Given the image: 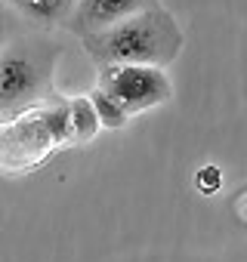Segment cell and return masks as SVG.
Listing matches in <instances>:
<instances>
[{
  "label": "cell",
  "mask_w": 247,
  "mask_h": 262,
  "mask_svg": "<svg viewBox=\"0 0 247 262\" xmlns=\"http://www.w3.org/2000/svg\"><path fill=\"white\" fill-rule=\"evenodd\" d=\"M90 62L99 65H158L167 68L182 53V31L170 10L152 7L96 34L80 37Z\"/></svg>",
  "instance_id": "6da1fadb"
},
{
  "label": "cell",
  "mask_w": 247,
  "mask_h": 262,
  "mask_svg": "<svg viewBox=\"0 0 247 262\" xmlns=\"http://www.w3.org/2000/svg\"><path fill=\"white\" fill-rule=\"evenodd\" d=\"M59 43L50 31L25 28L0 47V117L40 105L53 93Z\"/></svg>",
  "instance_id": "7a4b0ae2"
},
{
  "label": "cell",
  "mask_w": 247,
  "mask_h": 262,
  "mask_svg": "<svg viewBox=\"0 0 247 262\" xmlns=\"http://www.w3.org/2000/svg\"><path fill=\"white\" fill-rule=\"evenodd\" d=\"M56 151L59 145L47 129V120L37 105L0 117V173L4 176L31 173Z\"/></svg>",
  "instance_id": "3957f363"
},
{
  "label": "cell",
  "mask_w": 247,
  "mask_h": 262,
  "mask_svg": "<svg viewBox=\"0 0 247 262\" xmlns=\"http://www.w3.org/2000/svg\"><path fill=\"white\" fill-rule=\"evenodd\" d=\"M99 86L130 117L173 99V83L158 65H99Z\"/></svg>",
  "instance_id": "277c9868"
},
{
  "label": "cell",
  "mask_w": 247,
  "mask_h": 262,
  "mask_svg": "<svg viewBox=\"0 0 247 262\" xmlns=\"http://www.w3.org/2000/svg\"><path fill=\"white\" fill-rule=\"evenodd\" d=\"M152 7H161V0H77L65 28L74 37H87Z\"/></svg>",
  "instance_id": "5b68a950"
},
{
  "label": "cell",
  "mask_w": 247,
  "mask_h": 262,
  "mask_svg": "<svg viewBox=\"0 0 247 262\" xmlns=\"http://www.w3.org/2000/svg\"><path fill=\"white\" fill-rule=\"evenodd\" d=\"M0 4H7L28 28L56 31L68 22L77 0H0Z\"/></svg>",
  "instance_id": "8992f818"
},
{
  "label": "cell",
  "mask_w": 247,
  "mask_h": 262,
  "mask_svg": "<svg viewBox=\"0 0 247 262\" xmlns=\"http://www.w3.org/2000/svg\"><path fill=\"white\" fill-rule=\"evenodd\" d=\"M44 120H47V129L53 133L56 145L59 148H71V99H62L56 90L37 105Z\"/></svg>",
  "instance_id": "52a82bcc"
},
{
  "label": "cell",
  "mask_w": 247,
  "mask_h": 262,
  "mask_svg": "<svg viewBox=\"0 0 247 262\" xmlns=\"http://www.w3.org/2000/svg\"><path fill=\"white\" fill-rule=\"evenodd\" d=\"M99 114L90 102V96H74L71 99V145H87L99 136Z\"/></svg>",
  "instance_id": "ba28073f"
},
{
  "label": "cell",
  "mask_w": 247,
  "mask_h": 262,
  "mask_svg": "<svg viewBox=\"0 0 247 262\" xmlns=\"http://www.w3.org/2000/svg\"><path fill=\"white\" fill-rule=\"evenodd\" d=\"M87 96H90V102H93V108H96V114H99V123H102L105 129H120V126H127L130 114L123 111V105H120L117 99H111L99 83H96V90H90Z\"/></svg>",
  "instance_id": "9c48e42d"
},
{
  "label": "cell",
  "mask_w": 247,
  "mask_h": 262,
  "mask_svg": "<svg viewBox=\"0 0 247 262\" xmlns=\"http://www.w3.org/2000/svg\"><path fill=\"white\" fill-rule=\"evenodd\" d=\"M25 28H28V25H25L7 4H0V47H4L7 40H13V37H16L19 31H25Z\"/></svg>",
  "instance_id": "30bf717a"
},
{
  "label": "cell",
  "mask_w": 247,
  "mask_h": 262,
  "mask_svg": "<svg viewBox=\"0 0 247 262\" xmlns=\"http://www.w3.org/2000/svg\"><path fill=\"white\" fill-rule=\"evenodd\" d=\"M219 185H222L219 167H201V170L195 173V188H198L201 194H213V191H219Z\"/></svg>",
  "instance_id": "8fae6325"
}]
</instances>
